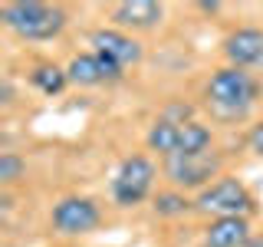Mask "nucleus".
<instances>
[{
	"instance_id": "1",
	"label": "nucleus",
	"mask_w": 263,
	"mask_h": 247,
	"mask_svg": "<svg viewBox=\"0 0 263 247\" xmlns=\"http://www.w3.org/2000/svg\"><path fill=\"white\" fill-rule=\"evenodd\" d=\"M204 96H208V109H214V115H220V119H243L250 112L253 99L260 96V82L247 69L224 66V69H217L208 79Z\"/></svg>"
},
{
	"instance_id": "2",
	"label": "nucleus",
	"mask_w": 263,
	"mask_h": 247,
	"mask_svg": "<svg viewBox=\"0 0 263 247\" xmlns=\"http://www.w3.org/2000/svg\"><path fill=\"white\" fill-rule=\"evenodd\" d=\"M0 20L20 40H53L66 27L63 7L43 4V0H10L0 7Z\"/></svg>"
},
{
	"instance_id": "3",
	"label": "nucleus",
	"mask_w": 263,
	"mask_h": 247,
	"mask_svg": "<svg viewBox=\"0 0 263 247\" xmlns=\"http://www.w3.org/2000/svg\"><path fill=\"white\" fill-rule=\"evenodd\" d=\"M194 208L204 214H214V218H247L253 214L257 201L247 191L243 181L237 178H217L214 185H208L204 191H197Z\"/></svg>"
},
{
	"instance_id": "4",
	"label": "nucleus",
	"mask_w": 263,
	"mask_h": 247,
	"mask_svg": "<svg viewBox=\"0 0 263 247\" xmlns=\"http://www.w3.org/2000/svg\"><path fill=\"white\" fill-rule=\"evenodd\" d=\"M152 185H155L152 158L148 155H128L112 178V198L119 208H135L152 195Z\"/></svg>"
},
{
	"instance_id": "5",
	"label": "nucleus",
	"mask_w": 263,
	"mask_h": 247,
	"mask_svg": "<svg viewBox=\"0 0 263 247\" xmlns=\"http://www.w3.org/2000/svg\"><path fill=\"white\" fill-rule=\"evenodd\" d=\"M220 171V155L201 152V155H168L164 158V175L171 178V185L178 191H204L214 185L211 178H217Z\"/></svg>"
},
{
	"instance_id": "6",
	"label": "nucleus",
	"mask_w": 263,
	"mask_h": 247,
	"mask_svg": "<svg viewBox=\"0 0 263 247\" xmlns=\"http://www.w3.org/2000/svg\"><path fill=\"white\" fill-rule=\"evenodd\" d=\"M99 221H102V211L92 198L72 195L53 204V227L60 234H89L99 227Z\"/></svg>"
},
{
	"instance_id": "7",
	"label": "nucleus",
	"mask_w": 263,
	"mask_h": 247,
	"mask_svg": "<svg viewBox=\"0 0 263 247\" xmlns=\"http://www.w3.org/2000/svg\"><path fill=\"white\" fill-rule=\"evenodd\" d=\"M89 43L96 46L99 56H109L112 63H119L122 69L125 66H135L142 60V46H138V40H132L125 30L119 27H99L89 33Z\"/></svg>"
},
{
	"instance_id": "8",
	"label": "nucleus",
	"mask_w": 263,
	"mask_h": 247,
	"mask_svg": "<svg viewBox=\"0 0 263 247\" xmlns=\"http://www.w3.org/2000/svg\"><path fill=\"white\" fill-rule=\"evenodd\" d=\"M112 23L119 30H152L161 23L164 7L158 0H122L112 7Z\"/></svg>"
},
{
	"instance_id": "9",
	"label": "nucleus",
	"mask_w": 263,
	"mask_h": 247,
	"mask_svg": "<svg viewBox=\"0 0 263 247\" xmlns=\"http://www.w3.org/2000/svg\"><path fill=\"white\" fill-rule=\"evenodd\" d=\"M224 56L230 60V66L247 69V66L263 60V30L257 27H237L234 33H227L224 40Z\"/></svg>"
},
{
	"instance_id": "10",
	"label": "nucleus",
	"mask_w": 263,
	"mask_h": 247,
	"mask_svg": "<svg viewBox=\"0 0 263 247\" xmlns=\"http://www.w3.org/2000/svg\"><path fill=\"white\" fill-rule=\"evenodd\" d=\"M253 237L247 218H214L204 231V247H243Z\"/></svg>"
},
{
	"instance_id": "11",
	"label": "nucleus",
	"mask_w": 263,
	"mask_h": 247,
	"mask_svg": "<svg viewBox=\"0 0 263 247\" xmlns=\"http://www.w3.org/2000/svg\"><path fill=\"white\" fill-rule=\"evenodd\" d=\"M66 76H69V82H76V86H99V82L109 79L105 69H102V60H99L96 53L72 56L69 66H66Z\"/></svg>"
},
{
	"instance_id": "12",
	"label": "nucleus",
	"mask_w": 263,
	"mask_h": 247,
	"mask_svg": "<svg viewBox=\"0 0 263 247\" xmlns=\"http://www.w3.org/2000/svg\"><path fill=\"white\" fill-rule=\"evenodd\" d=\"M178 138H181V126L158 115V119L152 122V129H148L145 142H148V148H152V152H158L161 158H168V155L178 152Z\"/></svg>"
},
{
	"instance_id": "13",
	"label": "nucleus",
	"mask_w": 263,
	"mask_h": 247,
	"mask_svg": "<svg viewBox=\"0 0 263 247\" xmlns=\"http://www.w3.org/2000/svg\"><path fill=\"white\" fill-rule=\"evenodd\" d=\"M30 82L43 96H60L63 89H66V82H69V76H66V69H63V66H56V63H40V66H33Z\"/></svg>"
},
{
	"instance_id": "14",
	"label": "nucleus",
	"mask_w": 263,
	"mask_h": 247,
	"mask_svg": "<svg viewBox=\"0 0 263 247\" xmlns=\"http://www.w3.org/2000/svg\"><path fill=\"white\" fill-rule=\"evenodd\" d=\"M208 148H211V129L208 126H201L197 119L181 126V138H178V152L181 155H201V152H208Z\"/></svg>"
},
{
	"instance_id": "15",
	"label": "nucleus",
	"mask_w": 263,
	"mask_h": 247,
	"mask_svg": "<svg viewBox=\"0 0 263 247\" xmlns=\"http://www.w3.org/2000/svg\"><path fill=\"white\" fill-rule=\"evenodd\" d=\"M152 208L158 218H181V214H187L194 208V201L187 198L184 191H178V188H171V191H158L152 201Z\"/></svg>"
},
{
	"instance_id": "16",
	"label": "nucleus",
	"mask_w": 263,
	"mask_h": 247,
	"mask_svg": "<svg viewBox=\"0 0 263 247\" xmlns=\"http://www.w3.org/2000/svg\"><path fill=\"white\" fill-rule=\"evenodd\" d=\"M23 168H27V165H23V158L16 152H4V155H0V181H4V185L16 181L23 175Z\"/></svg>"
},
{
	"instance_id": "17",
	"label": "nucleus",
	"mask_w": 263,
	"mask_h": 247,
	"mask_svg": "<svg viewBox=\"0 0 263 247\" xmlns=\"http://www.w3.org/2000/svg\"><path fill=\"white\" fill-rule=\"evenodd\" d=\"M247 145H250V152L263 155V122H257V126L250 129V135H247Z\"/></svg>"
},
{
	"instance_id": "18",
	"label": "nucleus",
	"mask_w": 263,
	"mask_h": 247,
	"mask_svg": "<svg viewBox=\"0 0 263 247\" xmlns=\"http://www.w3.org/2000/svg\"><path fill=\"white\" fill-rule=\"evenodd\" d=\"M243 247H263V241H260V237H250V241H247Z\"/></svg>"
}]
</instances>
